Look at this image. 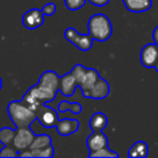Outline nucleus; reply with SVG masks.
Wrapping results in <instances>:
<instances>
[{
  "label": "nucleus",
  "instance_id": "1",
  "mask_svg": "<svg viewBox=\"0 0 158 158\" xmlns=\"http://www.w3.org/2000/svg\"><path fill=\"white\" fill-rule=\"evenodd\" d=\"M60 89V77L53 70H47L39 77L37 85L31 87L22 101L34 110L39 105L53 101Z\"/></svg>",
  "mask_w": 158,
  "mask_h": 158
},
{
  "label": "nucleus",
  "instance_id": "2",
  "mask_svg": "<svg viewBox=\"0 0 158 158\" xmlns=\"http://www.w3.org/2000/svg\"><path fill=\"white\" fill-rule=\"evenodd\" d=\"M7 110L15 128L31 127V123L37 119L35 110L23 101H11Z\"/></svg>",
  "mask_w": 158,
  "mask_h": 158
},
{
  "label": "nucleus",
  "instance_id": "3",
  "mask_svg": "<svg viewBox=\"0 0 158 158\" xmlns=\"http://www.w3.org/2000/svg\"><path fill=\"white\" fill-rule=\"evenodd\" d=\"M89 35L97 41H106L113 34V26L110 19L104 14H94L88 22Z\"/></svg>",
  "mask_w": 158,
  "mask_h": 158
},
{
  "label": "nucleus",
  "instance_id": "4",
  "mask_svg": "<svg viewBox=\"0 0 158 158\" xmlns=\"http://www.w3.org/2000/svg\"><path fill=\"white\" fill-rule=\"evenodd\" d=\"M64 37L67 41L74 44L76 48L81 51H89L92 48L93 38L90 35H80L78 31L73 27L67 28L64 31Z\"/></svg>",
  "mask_w": 158,
  "mask_h": 158
},
{
  "label": "nucleus",
  "instance_id": "5",
  "mask_svg": "<svg viewBox=\"0 0 158 158\" xmlns=\"http://www.w3.org/2000/svg\"><path fill=\"white\" fill-rule=\"evenodd\" d=\"M36 134L31 130V127L16 128L15 136L13 140V146L19 152L29 148Z\"/></svg>",
  "mask_w": 158,
  "mask_h": 158
},
{
  "label": "nucleus",
  "instance_id": "6",
  "mask_svg": "<svg viewBox=\"0 0 158 158\" xmlns=\"http://www.w3.org/2000/svg\"><path fill=\"white\" fill-rule=\"evenodd\" d=\"M35 112L37 115V119L40 121L42 127L53 128L56 126L59 117H57V113L52 107H48L44 104H42L36 108Z\"/></svg>",
  "mask_w": 158,
  "mask_h": 158
},
{
  "label": "nucleus",
  "instance_id": "7",
  "mask_svg": "<svg viewBox=\"0 0 158 158\" xmlns=\"http://www.w3.org/2000/svg\"><path fill=\"white\" fill-rule=\"evenodd\" d=\"M140 60L144 67L155 68L158 64V44L153 42L143 47V49L141 50Z\"/></svg>",
  "mask_w": 158,
  "mask_h": 158
},
{
  "label": "nucleus",
  "instance_id": "8",
  "mask_svg": "<svg viewBox=\"0 0 158 158\" xmlns=\"http://www.w3.org/2000/svg\"><path fill=\"white\" fill-rule=\"evenodd\" d=\"M22 23L27 29H37L44 23V14L39 9H31L23 15Z\"/></svg>",
  "mask_w": 158,
  "mask_h": 158
},
{
  "label": "nucleus",
  "instance_id": "9",
  "mask_svg": "<svg viewBox=\"0 0 158 158\" xmlns=\"http://www.w3.org/2000/svg\"><path fill=\"white\" fill-rule=\"evenodd\" d=\"M100 75L97 69H94V68H87L86 73L84 74V76H82V78L80 79V81L78 84V87L80 88L85 98H87V99L89 98L90 90L92 89V87L94 86V84L98 81Z\"/></svg>",
  "mask_w": 158,
  "mask_h": 158
},
{
  "label": "nucleus",
  "instance_id": "10",
  "mask_svg": "<svg viewBox=\"0 0 158 158\" xmlns=\"http://www.w3.org/2000/svg\"><path fill=\"white\" fill-rule=\"evenodd\" d=\"M78 87L76 78L72 73L63 75L60 77V89L59 91L64 97H72L76 91V88Z\"/></svg>",
  "mask_w": 158,
  "mask_h": 158
},
{
  "label": "nucleus",
  "instance_id": "11",
  "mask_svg": "<svg viewBox=\"0 0 158 158\" xmlns=\"http://www.w3.org/2000/svg\"><path fill=\"white\" fill-rule=\"evenodd\" d=\"M79 127H80L79 120H77V119H70V118L59 119L56 126H55V128L57 130V133L63 136L70 135V134L77 132L79 130Z\"/></svg>",
  "mask_w": 158,
  "mask_h": 158
},
{
  "label": "nucleus",
  "instance_id": "12",
  "mask_svg": "<svg viewBox=\"0 0 158 158\" xmlns=\"http://www.w3.org/2000/svg\"><path fill=\"white\" fill-rule=\"evenodd\" d=\"M110 84L106 81L105 79L100 77L98 79V81L94 84V86L92 87V89L90 90L88 99H93V100H103L105 98L108 97L110 94Z\"/></svg>",
  "mask_w": 158,
  "mask_h": 158
},
{
  "label": "nucleus",
  "instance_id": "13",
  "mask_svg": "<svg viewBox=\"0 0 158 158\" xmlns=\"http://www.w3.org/2000/svg\"><path fill=\"white\" fill-rule=\"evenodd\" d=\"M108 146L107 136L102 131L95 132L92 131V133L87 139V147L90 152H95L100 148Z\"/></svg>",
  "mask_w": 158,
  "mask_h": 158
},
{
  "label": "nucleus",
  "instance_id": "14",
  "mask_svg": "<svg viewBox=\"0 0 158 158\" xmlns=\"http://www.w3.org/2000/svg\"><path fill=\"white\" fill-rule=\"evenodd\" d=\"M125 7L133 13L146 12L152 8V0H123Z\"/></svg>",
  "mask_w": 158,
  "mask_h": 158
},
{
  "label": "nucleus",
  "instance_id": "15",
  "mask_svg": "<svg viewBox=\"0 0 158 158\" xmlns=\"http://www.w3.org/2000/svg\"><path fill=\"white\" fill-rule=\"evenodd\" d=\"M108 123V119L106 117V115L104 113L98 112L95 114H93L91 116L90 120H89V126H90V129L92 131L99 132V131H103L106 128Z\"/></svg>",
  "mask_w": 158,
  "mask_h": 158
},
{
  "label": "nucleus",
  "instance_id": "16",
  "mask_svg": "<svg viewBox=\"0 0 158 158\" xmlns=\"http://www.w3.org/2000/svg\"><path fill=\"white\" fill-rule=\"evenodd\" d=\"M148 155V145L143 141H138L135 142L128 152V156L131 158H145Z\"/></svg>",
  "mask_w": 158,
  "mask_h": 158
},
{
  "label": "nucleus",
  "instance_id": "17",
  "mask_svg": "<svg viewBox=\"0 0 158 158\" xmlns=\"http://www.w3.org/2000/svg\"><path fill=\"white\" fill-rule=\"evenodd\" d=\"M16 129L3 127L0 129V142L3 145H11L13 146V140L15 136Z\"/></svg>",
  "mask_w": 158,
  "mask_h": 158
},
{
  "label": "nucleus",
  "instance_id": "18",
  "mask_svg": "<svg viewBox=\"0 0 158 158\" xmlns=\"http://www.w3.org/2000/svg\"><path fill=\"white\" fill-rule=\"evenodd\" d=\"M57 110L61 113L69 110L73 114L78 115L81 113L82 106L80 105V103H77V102L76 103H69V102H67V101H62V102H60L59 106H57Z\"/></svg>",
  "mask_w": 158,
  "mask_h": 158
},
{
  "label": "nucleus",
  "instance_id": "19",
  "mask_svg": "<svg viewBox=\"0 0 158 158\" xmlns=\"http://www.w3.org/2000/svg\"><path fill=\"white\" fill-rule=\"evenodd\" d=\"M52 139L50 135L48 134H39V135H36L34 139L33 143H31L29 149H37V148H41V147L48 146V145L52 144L51 143Z\"/></svg>",
  "mask_w": 158,
  "mask_h": 158
},
{
  "label": "nucleus",
  "instance_id": "20",
  "mask_svg": "<svg viewBox=\"0 0 158 158\" xmlns=\"http://www.w3.org/2000/svg\"><path fill=\"white\" fill-rule=\"evenodd\" d=\"M33 157L37 158H51L54 156V147L52 146V144L48 145V146L41 147V148L37 149H31Z\"/></svg>",
  "mask_w": 158,
  "mask_h": 158
},
{
  "label": "nucleus",
  "instance_id": "21",
  "mask_svg": "<svg viewBox=\"0 0 158 158\" xmlns=\"http://www.w3.org/2000/svg\"><path fill=\"white\" fill-rule=\"evenodd\" d=\"M89 157L90 158H102V157H119V155L116 153V152L112 151V149L107 147H103V148H100L95 152H90L89 154Z\"/></svg>",
  "mask_w": 158,
  "mask_h": 158
},
{
  "label": "nucleus",
  "instance_id": "22",
  "mask_svg": "<svg viewBox=\"0 0 158 158\" xmlns=\"http://www.w3.org/2000/svg\"><path fill=\"white\" fill-rule=\"evenodd\" d=\"M65 7L68 10L72 11H77V10L81 9L86 3V0H64Z\"/></svg>",
  "mask_w": 158,
  "mask_h": 158
},
{
  "label": "nucleus",
  "instance_id": "23",
  "mask_svg": "<svg viewBox=\"0 0 158 158\" xmlns=\"http://www.w3.org/2000/svg\"><path fill=\"white\" fill-rule=\"evenodd\" d=\"M0 157H19V151L11 145H5L0 151Z\"/></svg>",
  "mask_w": 158,
  "mask_h": 158
},
{
  "label": "nucleus",
  "instance_id": "24",
  "mask_svg": "<svg viewBox=\"0 0 158 158\" xmlns=\"http://www.w3.org/2000/svg\"><path fill=\"white\" fill-rule=\"evenodd\" d=\"M42 13L44 14V15H48V16H51L53 15V14L55 13V11H56V6L54 5V3L50 2V3H47V5L44 6V8H42Z\"/></svg>",
  "mask_w": 158,
  "mask_h": 158
},
{
  "label": "nucleus",
  "instance_id": "25",
  "mask_svg": "<svg viewBox=\"0 0 158 158\" xmlns=\"http://www.w3.org/2000/svg\"><path fill=\"white\" fill-rule=\"evenodd\" d=\"M88 1L95 7H104L110 2V0H88Z\"/></svg>",
  "mask_w": 158,
  "mask_h": 158
},
{
  "label": "nucleus",
  "instance_id": "26",
  "mask_svg": "<svg viewBox=\"0 0 158 158\" xmlns=\"http://www.w3.org/2000/svg\"><path fill=\"white\" fill-rule=\"evenodd\" d=\"M153 39H154V42L156 44H158V26H156V28L154 29L153 31Z\"/></svg>",
  "mask_w": 158,
  "mask_h": 158
},
{
  "label": "nucleus",
  "instance_id": "27",
  "mask_svg": "<svg viewBox=\"0 0 158 158\" xmlns=\"http://www.w3.org/2000/svg\"><path fill=\"white\" fill-rule=\"evenodd\" d=\"M1 88H2V79L0 77V90H1Z\"/></svg>",
  "mask_w": 158,
  "mask_h": 158
},
{
  "label": "nucleus",
  "instance_id": "28",
  "mask_svg": "<svg viewBox=\"0 0 158 158\" xmlns=\"http://www.w3.org/2000/svg\"><path fill=\"white\" fill-rule=\"evenodd\" d=\"M155 68H156V70H157V73H158V64H157V66H156Z\"/></svg>",
  "mask_w": 158,
  "mask_h": 158
}]
</instances>
